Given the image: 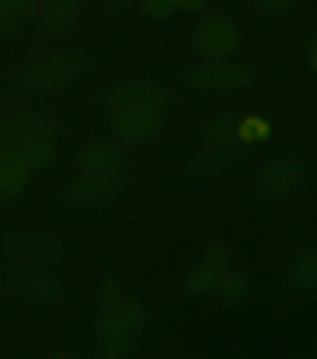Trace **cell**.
I'll return each instance as SVG.
<instances>
[{
  "label": "cell",
  "instance_id": "277c9868",
  "mask_svg": "<svg viewBox=\"0 0 317 359\" xmlns=\"http://www.w3.org/2000/svg\"><path fill=\"white\" fill-rule=\"evenodd\" d=\"M146 322V309L139 297L125 296L101 305L94 330L101 355H125L134 346Z\"/></svg>",
  "mask_w": 317,
  "mask_h": 359
},
{
  "label": "cell",
  "instance_id": "44dd1931",
  "mask_svg": "<svg viewBox=\"0 0 317 359\" xmlns=\"http://www.w3.org/2000/svg\"><path fill=\"white\" fill-rule=\"evenodd\" d=\"M176 10L185 11V13H198L206 8L207 0H174Z\"/></svg>",
  "mask_w": 317,
  "mask_h": 359
},
{
  "label": "cell",
  "instance_id": "ffe728a7",
  "mask_svg": "<svg viewBox=\"0 0 317 359\" xmlns=\"http://www.w3.org/2000/svg\"><path fill=\"white\" fill-rule=\"evenodd\" d=\"M239 133L245 137V139H260L265 133V126H263L260 120H254V118H248L241 126Z\"/></svg>",
  "mask_w": 317,
  "mask_h": 359
},
{
  "label": "cell",
  "instance_id": "7402d4cb",
  "mask_svg": "<svg viewBox=\"0 0 317 359\" xmlns=\"http://www.w3.org/2000/svg\"><path fill=\"white\" fill-rule=\"evenodd\" d=\"M106 2H111V4H114V6H125V4H129L131 0H106Z\"/></svg>",
  "mask_w": 317,
  "mask_h": 359
},
{
  "label": "cell",
  "instance_id": "7a4b0ae2",
  "mask_svg": "<svg viewBox=\"0 0 317 359\" xmlns=\"http://www.w3.org/2000/svg\"><path fill=\"white\" fill-rule=\"evenodd\" d=\"M0 148L19 154L32 170L49 167L58 154L52 123L32 112H19L0 122Z\"/></svg>",
  "mask_w": 317,
  "mask_h": 359
},
{
  "label": "cell",
  "instance_id": "5b68a950",
  "mask_svg": "<svg viewBox=\"0 0 317 359\" xmlns=\"http://www.w3.org/2000/svg\"><path fill=\"white\" fill-rule=\"evenodd\" d=\"M84 60L75 50H52L28 62L17 73L15 84L22 94L47 95L60 92L83 73Z\"/></svg>",
  "mask_w": 317,
  "mask_h": 359
},
{
  "label": "cell",
  "instance_id": "2e32d148",
  "mask_svg": "<svg viewBox=\"0 0 317 359\" xmlns=\"http://www.w3.org/2000/svg\"><path fill=\"white\" fill-rule=\"evenodd\" d=\"M17 247L15 252L19 257H24V262H36V260H43V258L49 257V245H47V240L43 238H38V236L28 234V236H19V240H15Z\"/></svg>",
  "mask_w": 317,
  "mask_h": 359
},
{
  "label": "cell",
  "instance_id": "8fae6325",
  "mask_svg": "<svg viewBox=\"0 0 317 359\" xmlns=\"http://www.w3.org/2000/svg\"><path fill=\"white\" fill-rule=\"evenodd\" d=\"M32 172V167L19 154L0 148V201H15L24 191Z\"/></svg>",
  "mask_w": 317,
  "mask_h": 359
},
{
  "label": "cell",
  "instance_id": "8992f818",
  "mask_svg": "<svg viewBox=\"0 0 317 359\" xmlns=\"http://www.w3.org/2000/svg\"><path fill=\"white\" fill-rule=\"evenodd\" d=\"M310 178V161L299 154L269 159L252 176V193L262 201H284L295 195Z\"/></svg>",
  "mask_w": 317,
  "mask_h": 359
},
{
  "label": "cell",
  "instance_id": "9c48e42d",
  "mask_svg": "<svg viewBox=\"0 0 317 359\" xmlns=\"http://www.w3.org/2000/svg\"><path fill=\"white\" fill-rule=\"evenodd\" d=\"M254 69L241 62L211 60L189 69L187 77L195 86L209 92H230L243 88L254 79Z\"/></svg>",
  "mask_w": 317,
  "mask_h": 359
},
{
  "label": "cell",
  "instance_id": "4fadbf2b",
  "mask_svg": "<svg viewBox=\"0 0 317 359\" xmlns=\"http://www.w3.org/2000/svg\"><path fill=\"white\" fill-rule=\"evenodd\" d=\"M11 286H15V290L24 297H49L55 285L47 273L39 271L32 262H24V266L13 271L11 277Z\"/></svg>",
  "mask_w": 317,
  "mask_h": 359
},
{
  "label": "cell",
  "instance_id": "9a60e30c",
  "mask_svg": "<svg viewBox=\"0 0 317 359\" xmlns=\"http://www.w3.org/2000/svg\"><path fill=\"white\" fill-rule=\"evenodd\" d=\"M38 0H0V32L21 27L32 13Z\"/></svg>",
  "mask_w": 317,
  "mask_h": 359
},
{
  "label": "cell",
  "instance_id": "7c38bea8",
  "mask_svg": "<svg viewBox=\"0 0 317 359\" xmlns=\"http://www.w3.org/2000/svg\"><path fill=\"white\" fill-rule=\"evenodd\" d=\"M84 0H39V25L49 30H64L83 13Z\"/></svg>",
  "mask_w": 317,
  "mask_h": 359
},
{
  "label": "cell",
  "instance_id": "52a82bcc",
  "mask_svg": "<svg viewBox=\"0 0 317 359\" xmlns=\"http://www.w3.org/2000/svg\"><path fill=\"white\" fill-rule=\"evenodd\" d=\"M239 27L223 11L204 13L190 30V47L207 60H226L239 49Z\"/></svg>",
  "mask_w": 317,
  "mask_h": 359
},
{
  "label": "cell",
  "instance_id": "6da1fadb",
  "mask_svg": "<svg viewBox=\"0 0 317 359\" xmlns=\"http://www.w3.org/2000/svg\"><path fill=\"white\" fill-rule=\"evenodd\" d=\"M108 128L125 142H146L162 126L167 94L159 84L146 79H127L116 84L108 95Z\"/></svg>",
  "mask_w": 317,
  "mask_h": 359
},
{
  "label": "cell",
  "instance_id": "30bf717a",
  "mask_svg": "<svg viewBox=\"0 0 317 359\" xmlns=\"http://www.w3.org/2000/svg\"><path fill=\"white\" fill-rule=\"evenodd\" d=\"M232 264V251L223 241H215L202 255L200 262L187 271L183 279V290L190 296H204L215 290L218 279Z\"/></svg>",
  "mask_w": 317,
  "mask_h": 359
},
{
  "label": "cell",
  "instance_id": "ac0fdd59",
  "mask_svg": "<svg viewBox=\"0 0 317 359\" xmlns=\"http://www.w3.org/2000/svg\"><path fill=\"white\" fill-rule=\"evenodd\" d=\"M291 0H254V10L262 17L269 19H279L288 13Z\"/></svg>",
  "mask_w": 317,
  "mask_h": 359
},
{
  "label": "cell",
  "instance_id": "e0dca14e",
  "mask_svg": "<svg viewBox=\"0 0 317 359\" xmlns=\"http://www.w3.org/2000/svg\"><path fill=\"white\" fill-rule=\"evenodd\" d=\"M140 13L150 21H164L176 11L174 0H139Z\"/></svg>",
  "mask_w": 317,
  "mask_h": 359
},
{
  "label": "cell",
  "instance_id": "ba28073f",
  "mask_svg": "<svg viewBox=\"0 0 317 359\" xmlns=\"http://www.w3.org/2000/svg\"><path fill=\"white\" fill-rule=\"evenodd\" d=\"M280 280L291 296H317V241L301 243L286 257Z\"/></svg>",
  "mask_w": 317,
  "mask_h": 359
},
{
  "label": "cell",
  "instance_id": "d6986e66",
  "mask_svg": "<svg viewBox=\"0 0 317 359\" xmlns=\"http://www.w3.org/2000/svg\"><path fill=\"white\" fill-rule=\"evenodd\" d=\"M122 296V288L118 285V280H114L112 277H106V279L99 285V290H97V297H99L101 305H106V303L114 302V299H118V297Z\"/></svg>",
  "mask_w": 317,
  "mask_h": 359
},
{
  "label": "cell",
  "instance_id": "3957f363",
  "mask_svg": "<svg viewBox=\"0 0 317 359\" xmlns=\"http://www.w3.org/2000/svg\"><path fill=\"white\" fill-rule=\"evenodd\" d=\"M77 195L94 202L122 184L127 159L108 140H90L77 154Z\"/></svg>",
  "mask_w": 317,
  "mask_h": 359
},
{
  "label": "cell",
  "instance_id": "603a6c76",
  "mask_svg": "<svg viewBox=\"0 0 317 359\" xmlns=\"http://www.w3.org/2000/svg\"><path fill=\"white\" fill-rule=\"evenodd\" d=\"M314 58H316V64H317V49H316V55H314Z\"/></svg>",
  "mask_w": 317,
  "mask_h": 359
},
{
  "label": "cell",
  "instance_id": "5bb4252c",
  "mask_svg": "<svg viewBox=\"0 0 317 359\" xmlns=\"http://www.w3.org/2000/svg\"><path fill=\"white\" fill-rule=\"evenodd\" d=\"M248 286H251V279L243 269L228 268L223 273V277L218 279L213 292L217 294V297L224 305H234L246 296Z\"/></svg>",
  "mask_w": 317,
  "mask_h": 359
}]
</instances>
